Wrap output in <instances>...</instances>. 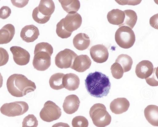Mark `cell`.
<instances>
[{"label": "cell", "mask_w": 158, "mask_h": 127, "mask_svg": "<svg viewBox=\"0 0 158 127\" xmlns=\"http://www.w3.org/2000/svg\"><path fill=\"white\" fill-rule=\"evenodd\" d=\"M85 84L89 94L97 98L107 96L111 87L109 77L101 72L97 71L88 75L85 80Z\"/></svg>", "instance_id": "1"}, {"label": "cell", "mask_w": 158, "mask_h": 127, "mask_svg": "<svg viewBox=\"0 0 158 127\" xmlns=\"http://www.w3.org/2000/svg\"><path fill=\"white\" fill-rule=\"evenodd\" d=\"M6 87L9 93L16 97H23L36 88L34 82L23 75L19 74H14L9 77Z\"/></svg>", "instance_id": "2"}, {"label": "cell", "mask_w": 158, "mask_h": 127, "mask_svg": "<svg viewBox=\"0 0 158 127\" xmlns=\"http://www.w3.org/2000/svg\"><path fill=\"white\" fill-rule=\"evenodd\" d=\"M53 50L45 46H35L33 65L36 70L44 71L47 70L51 64V56Z\"/></svg>", "instance_id": "3"}, {"label": "cell", "mask_w": 158, "mask_h": 127, "mask_svg": "<svg viewBox=\"0 0 158 127\" xmlns=\"http://www.w3.org/2000/svg\"><path fill=\"white\" fill-rule=\"evenodd\" d=\"M89 114L94 124L97 127H105L111 122V117L102 104H94L90 109Z\"/></svg>", "instance_id": "4"}, {"label": "cell", "mask_w": 158, "mask_h": 127, "mask_svg": "<svg viewBox=\"0 0 158 127\" xmlns=\"http://www.w3.org/2000/svg\"><path fill=\"white\" fill-rule=\"evenodd\" d=\"M115 39L120 47L124 49H128L133 45L135 37L132 29L127 26H122L116 31Z\"/></svg>", "instance_id": "5"}, {"label": "cell", "mask_w": 158, "mask_h": 127, "mask_svg": "<svg viewBox=\"0 0 158 127\" xmlns=\"http://www.w3.org/2000/svg\"><path fill=\"white\" fill-rule=\"evenodd\" d=\"M28 109V105L26 102L19 101L5 103L1 107L0 110L4 115L14 117L23 115Z\"/></svg>", "instance_id": "6"}, {"label": "cell", "mask_w": 158, "mask_h": 127, "mask_svg": "<svg viewBox=\"0 0 158 127\" xmlns=\"http://www.w3.org/2000/svg\"><path fill=\"white\" fill-rule=\"evenodd\" d=\"M60 108L54 102L46 101L40 113L41 119L47 122H51L59 119L61 115Z\"/></svg>", "instance_id": "7"}, {"label": "cell", "mask_w": 158, "mask_h": 127, "mask_svg": "<svg viewBox=\"0 0 158 127\" xmlns=\"http://www.w3.org/2000/svg\"><path fill=\"white\" fill-rule=\"evenodd\" d=\"M77 55L73 51L66 48L58 52L55 57V63L61 69L70 68Z\"/></svg>", "instance_id": "8"}, {"label": "cell", "mask_w": 158, "mask_h": 127, "mask_svg": "<svg viewBox=\"0 0 158 127\" xmlns=\"http://www.w3.org/2000/svg\"><path fill=\"white\" fill-rule=\"evenodd\" d=\"M64 28L68 32L72 33L81 25L82 19L81 15L77 13L68 14L60 21Z\"/></svg>", "instance_id": "9"}, {"label": "cell", "mask_w": 158, "mask_h": 127, "mask_svg": "<svg viewBox=\"0 0 158 127\" xmlns=\"http://www.w3.org/2000/svg\"><path fill=\"white\" fill-rule=\"evenodd\" d=\"M10 50L13 55L14 62L20 66L27 65L29 62L30 56L28 52L24 48L17 46L11 47Z\"/></svg>", "instance_id": "10"}, {"label": "cell", "mask_w": 158, "mask_h": 127, "mask_svg": "<svg viewBox=\"0 0 158 127\" xmlns=\"http://www.w3.org/2000/svg\"><path fill=\"white\" fill-rule=\"evenodd\" d=\"M90 54L93 60L98 63L105 62L109 57L107 48L105 46L100 44L92 46L90 49Z\"/></svg>", "instance_id": "11"}, {"label": "cell", "mask_w": 158, "mask_h": 127, "mask_svg": "<svg viewBox=\"0 0 158 127\" xmlns=\"http://www.w3.org/2000/svg\"><path fill=\"white\" fill-rule=\"evenodd\" d=\"M91 63L87 55H81L75 58L70 68L78 72H82L90 68Z\"/></svg>", "instance_id": "12"}, {"label": "cell", "mask_w": 158, "mask_h": 127, "mask_svg": "<svg viewBox=\"0 0 158 127\" xmlns=\"http://www.w3.org/2000/svg\"><path fill=\"white\" fill-rule=\"evenodd\" d=\"M153 71V65L152 63L148 60H143L136 65L135 72L139 78L145 79L152 74Z\"/></svg>", "instance_id": "13"}, {"label": "cell", "mask_w": 158, "mask_h": 127, "mask_svg": "<svg viewBox=\"0 0 158 127\" xmlns=\"http://www.w3.org/2000/svg\"><path fill=\"white\" fill-rule=\"evenodd\" d=\"M39 35L38 28L32 24L25 26L22 29L20 34L22 39L27 43L33 42L38 38Z\"/></svg>", "instance_id": "14"}, {"label": "cell", "mask_w": 158, "mask_h": 127, "mask_svg": "<svg viewBox=\"0 0 158 127\" xmlns=\"http://www.w3.org/2000/svg\"><path fill=\"white\" fill-rule=\"evenodd\" d=\"M80 101L78 97L76 95L72 94L67 96L63 105L64 111L69 114L75 113L78 109Z\"/></svg>", "instance_id": "15"}, {"label": "cell", "mask_w": 158, "mask_h": 127, "mask_svg": "<svg viewBox=\"0 0 158 127\" xmlns=\"http://www.w3.org/2000/svg\"><path fill=\"white\" fill-rule=\"evenodd\" d=\"M130 106V103L125 98H118L112 101L110 104L111 112L116 114H122L127 111Z\"/></svg>", "instance_id": "16"}, {"label": "cell", "mask_w": 158, "mask_h": 127, "mask_svg": "<svg viewBox=\"0 0 158 127\" xmlns=\"http://www.w3.org/2000/svg\"><path fill=\"white\" fill-rule=\"evenodd\" d=\"M80 83V79L76 74L69 73L65 74L63 78V84L64 88L70 91L77 89Z\"/></svg>", "instance_id": "17"}, {"label": "cell", "mask_w": 158, "mask_h": 127, "mask_svg": "<svg viewBox=\"0 0 158 127\" xmlns=\"http://www.w3.org/2000/svg\"><path fill=\"white\" fill-rule=\"evenodd\" d=\"M15 33L14 26L7 24L0 30V44L9 43L13 38Z\"/></svg>", "instance_id": "18"}, {"label": "cell", "mask_w": 158, "mask_h": 127, "mask_svg": "<svg viewBox=\"0 0 158 127\" xmlns=\"http://www.w3.org/2000/svg\"><path fill=\"white\" fill-rule=\"evenodd\" d=\"M145 117L151 125L158 126V107L155 105H149L144 109Z\"/></svg>", "instance_id": "19"}, {"label": "cell", "mask_w": 158, "mask_h": 127, "mask_svg": "<svg viewBox=\"0 0 158 127\" xmlns=\"http://www.w3.org/2000/svg\"><path fill=\"white\" fill-rule=\"evenodd\" d=\"M89 37L84 33H79L76 35L73 39V45L77 49L83 51L87 49L90 44Z\"/></svg>", "instance_id": "20"}, {"label": "cell", "mask_w": 158, "mask_h": 127, "mask_svg": "<svg viewBox=\"0 0 158 127\" xmlns=\"http://www.w3.org/2000/svg\"><path fill=\"white\" fill-rule=\"evenodd\" d=\"M107 18L110 23L119 26L123 23L125 14L123 11L118 9H114L108 12Z\"/></svg>", "instance_id": "21"}, {"label": "cell", "mask_w": 158, "mask_h": 127, "mask_svg": "<svg viewBox=\"0 0 158 127\" xmlns=\"http://www.w3.org/2000/svg\"><path fill=\"white\" fill-rule=\"evenodd\" d=\"M39 11L46 16H51L55 10V5L52 0H41L37 6Z\"/></svg>", "instance_id": "22"}, {"label": "cell", "mask_w": 158, "mask_h": 127, "mask_svg": "<svg viewBox=\"0 0 158 127\" xmlns=\"http://www.w3.org/2000/svg\"><path fill=\"white\" fill-rule=\"evenodd\" d=\"M63 10L69 14H74L79 10L80 3L78 0H59Z\"/></svg>", "instance_id": "23"}, {"label": "cell", "mask_w": 158, "mask_h": 127, "mask_svg": "<svg viewBox=\"0 0 158 127\" xmlns=\"http://www.w3.org/2000/svg\"><path fill=\"white\" fill-rule=\"evenodd\" d=\"M125 18L123 23L118 26H127L131 29L135 26L137 20V16L136 12L131 10H124Z\"/></svg>", "instance_id": "24"}, {"label": "cell", "mask_w": 158, "mask_h": 127, "mask_svg": "<svg viewBox=\"0 0 158 127\" xmlns=\"http://www.w3.org/2000/svg\"><path fill=\"white\" fill-rule=\"evenodd\" d=\"M64 75L62 73H57L52 75L50 77L49 82L51 88L56 90L64 88L63 78Z\"/></svg>", "instance_id": "25"}, {"label": "cell", "mask_w": 158, "mask_h": 127, "mask_svg": "<svg viewBox=\"0 0 158 127\" xmlns=\"http://www.w3.org/2000/svg\"><path fill=\"white\" fill-rule=\"evenodd\" d=\"M115 62L118 63L121 65L124 72L130 70L133 63L131 58L128 55L124 54L119 55L116 59Z\"/></svg>", "instance_id": "26"}, {"label": "cell", "mask_w": 158, "mask_h": 127, "mask_svg": "<svg viewBox=\"0 0 158 127\" xmlns=\"http://www.w3.org/2000/svg\"><path fill=\"white\" fill-rule=\"evenodd\" d=\"M51 16H46L41 14L38 10L37 7L33 10L32 17L34 20L39 24H44L50 19Z\"/></svg>", "instance_id": "27"}, {"label": "cell", "mask_w": 158, "mask_h": 127, "mask_svg": "<svg viewBox=\"0 0 158 127\" xmlns=\"http://www.w3.org/2000/svg\"><path fill=\"white\" fill-rule=\"evenodd\" d=\"M38 121L33 114H29L23 119L22 127H37Z\"/></svg>", "instance_id": "28"}, {"label": "cell", "mask_w": 158, "mask_h": 127, "mask_svg": "<svg viewBox=\"0 0 158 127\" xmlns=\"http://www.w3.org/2000/svg\"><path fill=\"white\" fill-rule=\"evenodd\" d=\"M110 70L112 76L114 78L119 79L123 77L124 72L122 67L118 63H114L111 66Z\"/></svg>", "instance_id": "29"}, {"label": "cell", "mask_w": 158, "mask_h": 127, "mask_svg": "<svg viewBox=\"0 0 158 127\" xmlns=\"http://www.w3.org/2000/svg\"><path fill=\"white\" fill-rule=\"evenodd\" d=\"M72 125L73 127H88L89 122L84 117L79 116L73 118L72 121Z\"/></svg>", "instance_id": "30"}, {"label": "cell", "mask_w": 158, "mask_h": 127, "mask_svg": "<svg viewBox=\"0 0 158 127\" xmlns=\"http://www.w3.org/2000/svg\"><path fill=\"white\" fill-rule=\"evenodd\" d=\"M56 26V32L59 37L62 39H66L70 36L72 34L65 30L60 22Z\"/></svg>", "instance_id": "31"}, {"label": "cell", "mask_w": 158, "mask_h": 127, "mask_svg": "<svg viewBox=\"0 0 158 127\" xmlns=\"http://www.w3.org/2000/svg\"><path fill=\"white\" fill-rule=\"evenodd\" d=\"M157 69L155 68L152 74L149 77L145 79L147 83L152 86H156L158 85Z\"/></svg>", "instance_id": "32"}, {"label": "cell", "mask_w": 158, "mask_h": 127, "mask_svg": "<svg viewBox=\"0 0 158 127\" xmlns=\"http://www.w3.org/2000/svg\"><path fill=\"white\" fill-rule=\"evenodd\" d=\"M9 55L6 50L0 47V67L6 64L8 61Z\"/></svg>", "instance_id": "33"}, {"label": "cell", "mask_w": 158, "mask_h": 127, "mask_svg": "<svg viewBox=\"0 0 158 127\" xmlns=\"http://www.w3.org/2000/svg\"><path fill=\"white\" fill-rule=\"evenodd\" d=\"M11 10L8 6H3L0 9V18L5 19L8 18L11 14Z\"/></svg>", "instance_id": "34"}, {"label": "cell", "mask_w": 158, "mask_h": 127, "mask_svg": "<svg viewBox=\"0 0 158 127\" xmlns=\"http://www.w3.org/2000/svg\"><path fill=\"white\" fill-rule=\"evenodd\" d=\"M13 5L15 6L21 8L26 6L28 3V0H11Z\"/></svg>", "instance_id": "35"}, {"label": "cell", "mask_w": 158, "mask_h": 127, "mask_svg": "<svg viewBox=\"0 0 158 127\" xmlns=\"http://www.w3.org/2000/svg\"><path fill=\"white\" fill-rule=\"evenodd\" d=\"M158 14L154 15L150 18V24L151 26L155 28H157Z\"/></svg>", "instance_id": "36"}, {"label": "cell", "mask_w": 158, "mask_h": 127, "mask_svg": "<svg viewBox=\"0 0 158 127\" xmlns=\"http://www.w3.org/2000/svg\"><path fill=\"white\" fill-rule=\"evenodd\" d=\"M52 127H70L67 123L60 122L57 123L53 125Z\"/></svg>", "instance_id": "37"}, {"label": "cell", "mask_w": 158, "mask_h": 127, "mask_svg": "<svg viewBox=\"0 0 158 127\" xmlns=\"http://www.w3.org/2000/svg\"><path fill=\"white\" fill-rule=\"evenodd\" d=\"M3 77L0 72V88L2 86L3 84Z\"/></svg>", "instance_id": "38"}]
</instances>
